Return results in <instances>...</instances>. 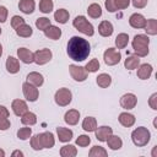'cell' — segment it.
<instances>
[{"instance_id":"30bf717a","label":"cell","mask_w":157,"mask_h":157,"mask_svg":"<svg viewBox=\"0 0 157 157\" xmlns=\"http://www.w3.org/2000/svg\"><path fill=\"white\" fill-rule=\"evenodd\" d=\"M22 92H23V96L27 101L29 102H36L39 97V92H38V88L36 86H33L32 83L29 82H25L22 85Z\"/></svg>"},{"instance_id":"d590c367","label":"cell","mask_w":157,"mask_h":157,"mask_svg":"<svg viewBox=\"0 0 157 157\" xmlns=\"http://www.w3.org/2000/svg\"><path fill=\"white\" fill-rule=\"evenodd\" d=\"M54 9L53 0H40L39 1V11L43 13H49Z\"/></svg>"},{"instance_id":"f546056e","label":"cell","mask_w":157,"mask_h":157,"mask_svg":"<svg viewBox=\"0 0 157 157\" xmlns=\"http://www.w3.org/2000/svg\"><path fill=\"white\" fill-rule=\"evenodd\" d=\"M96 82H97V85H98L99 87L107 88V87H109L110 83H112V77H110V75H108V74H99V75L96 77Z\"/></svg>"},{"instance_id":"ffe728a7","label":"cell","mask_w":157,"mask_h":157,"mask_svg":"<svg viewBox=\"0 0 157 157\" xmlns=\"http://www.w3.org/2000/svg\"><path fill=\"white\" fill-rule=\"evenodd\" d=\"M27 82L32 83L36 87H40L44 83V77H43L42 74H39L37 71H33V72H29L27 75Z\"/></svg>"},{"instance_id":"3957f363","label":"cell","mask_w":157,"mask_h":157,"mask_svg":"<svg viewBox=\"0 0 157 157\" xmlns=\"http://www.w3.org/2000/svg\"><path fill=\"white\" fill-rule=\"evenodd\" d=\"M148 44L150 38L146 34H136L131 42L132 49L139 58H144L148 54Z\"/></svg>"},{"instance_id":"9a60e30c","label":"cell","mask_w":157,"mask_h":157,"mask_svg":"<svg viewBox=\"0 0 157 157\" xmlns=\"http://www.w3.org/2000/svg\"><path fill=\"white\" fill-rule=\"evenodd\" d=\"M94 132H96V139H97L98 141L104 142V141L108 139V136L113 134V129H112L110 126L102 125V126L97 128V129L94 130Z\"/></svg>"},{"instance_id":"ba28073f","label":"cell","mask_w":157,"mask_h":157,"mask_svg":"<svg viewBox=\"0 0 157 157\" xmlns=\"http://www.w3.org/2000/svg\"><path fill=\"white\" fill-rule=\"evenodd\" d=\"M69 72H70L71 77L77 82L85 81L88 76V72L86 71V69L83 66H78V65H75V64L69 65Z\"/></svg>"},{"instance_id":"db71d44e","label":"cell","mask_w":157,"mask_h":157,"mask_svg":"<svg viewBox=\"0 0 157 157\" xmlns=\"http://www.w3.org/2000/svg\"><path fill=\"white\" fill-rule=\"evenodd\" d=\"M153 126L157 129V117H156V118H155V120H153Z\"/></svg>"},{"instance_id":"836d02e7","label":"cell","mask_w":157,"mask_h":157,"mask_svg":"<svg viewBox=\"0 0 157 157\" xmlns=\"http://www.w3.org/2000/svg\"><path fill=\"white\" fill-rule=\"evenodd\" d=\"M87 13L90 17L92 18H98L102 16V7L98 5V4H91L88 7H87Z\"/></svg>"},{"instance_id":"d6a6232c","label":"cell","mask_w":157,"mask_h":157,"mask_svg":"<svg viewBox=\"0 0 157 157\" xmlns=\"http://www.w3.org/2000/svg\"><path fill=\"white\" fill-rule=\"evenodd\" d=\"M77 155V150L74 145H65L60 148L61 157H75Z\"/></svg>"},{"instance_id":"9f6ffc18","label":"cell","mask_w":157,"mask_h":157,"mask_svg":"<svg viewBox=\"0 0 157 157\" xmlns=\"http://www.w3.org/2000/svg\"><path fill=\"white\" fill-rule=\"evenodd\" d=\"M0 34H1V28H0Z\"/></svg>"},{"instance_id":"7c38bea8","label":"cell","mask_w":157,"mask_h":157,"mask_svg":"<svg viewBox=\"0 0 157 157\" xmlns=\"http://www.w3.org/2000/svg\"><path fill=\"white\" fill-rule=\"evenodd\" d=\"M11 108H12V112L15 113V115H17V117H22L26 112H28L27 103L22 99H13L11 103Z\"/></svg>"},{"instance_id":"5bb4252c","label":"cell","mask_w":157,"mask_h":157,"mask_svg":"<svg viewBox=\"0 0 157 157\" xmlns=\"http://www.w3.org/2000/svg\"><path fill=\"white\" fill-rule=\"evenodd\" d=\"M17 56L25 64H31L34 60V53H32L27 48H18L17 49Z\"/></svg>"},{"instance_id":"7bdbcfd3","label":"cell","mask_w":157,"mask_h":157,"mask_svg":"<svg viewBox=\"0 0 157 157\" xmlns=\"http://www.w3.org/2000/svg\"><path fill=\"white\" fill-rule=\"evenodd\" d=\"M9 117H0V130L1 131H5L10 128V120L7 119Z\"/></svg>"},{"instance_id":"11a10c76","label":"cell","mask_w":157,"mask_h":157,"mask_svg":"<svg viewBox=\"0 0 157 157\" xmlns=\"http://www.w3.org/2000/svg\"><path fill=\"white\" fill-rule=\"evenodd\" d=\"M1 55H2V45L0 44V56H1Z\"/></svg>"},{"instance_id":"484cf974","label":"cell","mask_w":157,"mask_h":157,"mask_svg":"<svg viewBox=\"0 0 157 157\" xmlns=\"http://www.w3.org/2000/svg\"><path fill=\"white\" fill-rule=\"evenodd\" d=\"M82 129L87 132H92L97 129V120L93 117H86L82 121Z\"/></svg>"},{"instance_id":"b9f144b4","label":"cell","mask_w":157,"mask_h":157,"mask_svg":"<svg viewBox=\"0 0 157 157\" xmlns=\"http://www.w3.org/2000/svg\"><path fill=\"white\" fill-rule=\"evenodd\" d=\"M23 23H26V22H25V20H23L21 16H17V15L12 16V18H11V27H12L13 29L18 28V27H20L21 25H23Z\"/></svg>"},{"instance_id":"681fc988","label":"cell","mask_w":157,"mask_h":157,"mask_svg":"<svg viewBox=\"0 0 157 157\" xmlns=\"http://www.w3.org/2000/svg\"><path fill=\"white\" fill-rule=\"evenodd\" d=\"M10 112L7 110V108L5 105H0V117H9Z\"/></svg>"},{"instance_id":"1f68e13d","label":"cell","mask_w":157,"mask_h":157,"mask_svg":"<svg viewBox=\"0 0 157 157\" xmlns=\"http://www.w3.org/2000/svg\"><path fill=\"white\" fill-rule=\"evenodd\" d=\"M21 123L23 125H27V126H32L37 123V115L32 112H26L22 117H21Z\"/></svg>"},{"instance_id":"603a6c76","label":"cell","mask_w":157,"mask_h":157,"mask_svg":"<svg viewBox=\"0 0 157 157\" xmlns=\"http://www.w3.org/2000/svg\"><path fill=\"white\" fill-rule=\"evenodd\" d=\"M18 9H20L23 13L29 15V13H32V12L34 11V9H36V2H34V0H20V2H18Z\"/></svg>"},{"instance_id":"ac0fdd59","label":"cell","mask_w":157,"mask_h":157,"mask_svg":"<svg viewBox=\"0 0 157 157\" xmlns=\"http://www.w3.org/2000/svg\"><path fill=\"white\" fill-rule=\"evenodd\" d=\"M64 120L69 125H76L80 120V112L76 109H69L64 115Z\"/></svg>"},{"instance_id":"83f0119b","label":"cell","mask_w":157,"mask_h":157,"mask_svg":"<svg viewBox=\"0 0 157 157\" xmlns=\"http://www.w3.org/2000/svg\"><path fill=\"white\" fill-rule=\"evenodd\" d=\"M69 17H70V13H69V11L67 10H65V9H58L55 12H54V20L56 21V22H59V23H66L67 22V20H69Z\"/></svg>"},{"instance_id":"4fadbf2b","label":"cell","mask_w":157,"mask_h":157,"mask_svg":"<svg viewBox=\"0 0 157 157\" xmlns=\"http://www.w3.org/2000/svg\"><path fill=\"white\" fill-rule=\"evenodd\" d=\"M129 25L132 28H144L146 25V18L144 17V15L141 13H132L129 17Z\"/></svg>"},{"instance_id":"8fae6325","label":"cell","mask_w":157,"mask_h":157,"mask_svg":"<svg viewBox=\"0 0 157 157\" xmlns=\"http://www.w3.org/2000/svg\"><path fill=\"white\" fill-rule=\"evenodd\" d=\"M136 104H137V98L134 93H125L120 97V105L126 110L134 109Z\"/></svg>"},{"instance_id":"4316f807","label":"cell","mask_w":157,"mask_h":157,"mask_svg":"<svg viewBox=\"0 0 157 157\" xmlns=\"http://www.w3.org/2000/svg\"><path fill=\"white\" fill-rule=\"evenodd\" d=\"M139 65H140V58L137 55H129L124 61V66L128 70H135L137 69Z\"/></svg>"},{"instance_id":"e575fe53","label":"cell","mask_w":157,"mask_h":157,"mask_svg":"<svg viewBox=\"0 0 157 157\" xmlns=\"http://www.w3.org/2000/svg\"><path fill=\"white\" fill-rule=\"evenodd\" d=\"M129 43V36L126 33H119L115 38V45L118 49H124Z\"/></svg>"},{"instance_id":"2e32d148","label":"cell","mask_w":157,"mask_h":157,"mask_svg":"<svg viewBox=\"0 0 157 157\" xmlns=\"http://www.w3.org/2000/svg\"><path fill=\"white\" fill-rule=\"evenodd\" d=\"M153 67L151 64H141L137 66V77L140 80H147L152 75Z\"/></svg>"},{"instance_id":"d6986e66","label":"cell","mask_w":157,"mask_h":157,"mask_svg":"<svg viewBox=\"0 0 157 157\" xmlns=\"http://www.w3.org/2000/svg\"><path fill=\"white\" fill-rule=\"evenodd\" d=\"M5 66H6L7 72L10 74H17L20 71V63H18V59H16L15 56H9L6 59Z\"/></svg>"},{"instance_id":"ab89813d","label":"cell","mask_w":157,"mask_h":157,"mask_svg":"<svg viewBox=\"0 0 157 157\" xmlns=\"http://www.w3.org/2000/svg\"><path fill=\"white\" fill-rule=\"evenodd\" d=\"M85 69H86L87 72H96V71H98V69H99V61H98V59H92V60H90V61L86 64Z\"/></svg>"},{"instance_id":"bcb514c9","label":"cell","mask_w":157,"mask_h":157,"mask_svg":"<svg viewBox=\"0 0 157 157\" xmlns=\"http://www.w3.org/2000/svg\"><path fill=\"white\" fill-rule=\"evenodd\" d=\"M148 105L153 110H157V93H152L151 94V97L148 98Z\"/></svg>"},{"instance_id":"f1b7e54d","label":"cell","mask_w":157,"mask_h":157,"mask_svg":"<svg viewBox=\"0 0 157 157\" xmlns=\"http://www.w3.org/2000/svg\"><path fill=\"white\" fill-rule=\"evenodd\" d=\"M15 31H16V34H17L18 37H22V38H28V37H31L32 33H33L32 27H31L29 25H27V23L21 25V26H20L18 28H16Z\"/></svg>"},{"instance_id":"6da1fadb","label":"cell","mask_w":157,"mask_h":157,"mask_svg":"<svg viewBox=\"0 0 157 157\" xmlns=\"http://www.w3.org/2000/svg\"><path fill=\"white\" fill-rule=\"evenodd\" d=\"M66 53L69 58L74 61H83L88 58L91 53V45L87 39L78 36H74L67 42Z\"/></svg>"},{"instance_id":"8992f818","label":"cell","mask_w":157,"mask_h":157,"mask_svg":"<svg viewBox=\"0 0 157 157\" xmlns=\"http://www.w3.org/2000/svg\"><path fill=\"white\" fill-rule=\"evenodd\" d=\"M54 101L59 107H66L72 101V93L69 88H59L54 94Z\"/></svg>"},{"instance_id":"d4e9b609","label":"cell","mask_w":157,"mask_h":157,"mask_svg":"<svg viewBox=\"0 0 157 157\" xmlns=\"http://www.w3.org/2000/svg\"><path fill=\"white\" fill-rule=\"evenodd\" d=\"M43 32H44L45 37H48V38H50L53 40H58L61 37V29L59 27H56V26H53V25L47 27Z\"/></svg>"},{"instance_id":"f35d334b","label":"cell","mask_w":157,"mask_h":157,"mask_svg":"<svg viewBox=\"0 0 157 157\" xmlns=\"http://www.w3.org/2000/svg\"><path fill=\"white\" fill-rule=\"evenodd\" d=\"M52 23H50V20L47 18V17H38L36 20V27L40 31H44L47 27H49Z\"/></svg>"},{"instance_id":"7a4b0ae2","label":"cell","mask_w":157,"mask_h":157,"mask_svg":"<svg viewBox=\"0 0 157 157\" xmlns=\"http://www.w3.org/2000/svg\"><path fill=\"white\" fill-rule=\"evenodd\" d=\"M55 145V139L53 132L45 131L42 134H37L31 137V147L34 151H39L43 148H52Z\"/></svg>"},{"instance_id":"5b68a950","label":"cell","mask_w":157,"mask_h":157,"mask_svg":"<svg viewBox=\"0 0 157 157\" xmlns=\"http://www.w3.org/2000/svg\"><path fill=\"white\" fill-rule=\"evenodd\" d=\"M72 26L81 33L86 34V36H93L94 34V28L92 26V23L85 17V16H76L72 21Z\"/></svg>"},{"instance_id":"277c9868","label":"cell","mask_w":157,"mask_h":157,"mask_svg":"<svg viewBox=\"0 0 157 157\" xmlns=\"http://www.w3.org/2000/svg\"><path fill=\"white\" fill-rule=\"evenodd\" d=\"M131 140L132 144L137 147H144L146 146L150 140H151V132L145 126H139L131 132Z\"/></svg>"},{"instance_id":"7402d4cb","label":"cell","mask_w":157,"mask_h":157,"mask_svg":"<svg viewBox=\"0 0 157 157\" xmlns=\"http://www.w3.org/2000/svg\"><path fill=\"white\" fill-rule=\"evenodd\" d=\"M105 142L108 144V147L113 151H117V150H120L121 146H123V140L118 136V135H109L108 139L105 140Z\"/></svg>"},{"instance_id":"f907efd6","label":"cell","mask_w":157,"mask_h":157,"mask_svg":"<svg viewBox=\"0 0 157 157\" xmlns=\"http://www.w3.org/2000/svg\"><path fill=\"white\" fill-rule=\"evenodd\" d=\"M11 156H12V157H16V156L23 157V152H22V151H20V150H16V151H13V152L11 153Z\"/></svg>"},{"instance_id":"4dcf8cb0","label":"cell","mask_w":157,"mask_h":157,"mask_svg":"<svg viewBox=\"0 0 157 157\" xmlns=\"http://www.w3.org/2000/svg\"><path fill=\"white\" fill-rule=\"evenodd\" d=\"M144 28L148 36H156L157 34V20L156 18L146 20V25Z\"/></svg>"},{"instance_id":"52a82bcc","label":"cell","mask_w":157,"mask_h":157,"mask_svg":"<svg viewBox=\"0 0 157 157\" xmlns=\"http://www.w3.org/2000/svg\"><path fill=\"white\" fill-rule=\"evenodd\" d=\"M103 59L108 66H113V65L119 64V61L121 60V54L115 48H108L103 53Z\"/></svg>"},{"instance_id":"7dc6e473","label":"cell","mask_w":157,"mask_h":157,"mask_svg":"<svg viewBox=\"0 0 157 157\" xmlns=\"http://www.w3.org/2000/svg\"><path fill=\"white\" fill-rule=\"evenodd\" d=\"M148 0H130V2L134 5L135 9H144L147 5Z\"/></svg>"},{"instance_id":"816d5d0a","label":"cell","mask_w":157,"mask_h":157,"mask_svg":"<svg viewBox=\"0 0 157 157\" xmlns=\"http://www.w3.org/2000/svg\"><path fill=\"white\" fill-rule=\"evenodd\" d=\"M156 151H157V146H153V148H152V152H151L152 157H157V155H156Z\"/></svg>"},{"instance_id":"cb8c5ba5","label":"cell","mask_w":157,"mask_h":157,"mask_svg":"<svg viewBox=\"0 0 157 157\" xmlns=\"http://www.w3.org/2000/svg\"><path fill=\"white\" fill-rule=\"evenodd\" d=\"M113 25L109 21H102L98 26V32L102 37H110L113 34Z\"/></svg>"},{"instance_id":"e0dca14e","label":"cell","mask_w":157,"mask_h":157,"mask_svg":"<svg viewBox=\"0 0 157 157\" xmlns=\"http://www.w3.org/2000/svg\"><path fill=\"white\" fill-rule=\"evenodd\" d=\"M56 135H58V139L60 142H69L72 139L74 132L71 129L59 126V128H56Z\"/></svg>"},{"instance_id":"74e56055","label":"cell","mask_w":157,"mask_h":157,"mask_svg":"<svg viewBox=\"0 0 157 157\" xmlns=\"http://www.w3.org/2000/svg\"><path fill=\"white\" fill-rule=\"evenodd\" d=\"M31 135H32V129H31L29 126L21 128V129H18V131H17V137H18L20 140H22V141L28 140V139L31 137Z\"/></svg>"},{"instance_id":"f5cc1de1","label":"cell","mask_w":157,"mask_h":157,"mask_svg":"<svg viewBox=\"0 0 157 157\" xmlns=\"http://www.w3.org/2000/svg\"><path fill=\"white\" fill-rule=\"evenodd\" d=\"M0 157H5V151L0 148Z\"/></svg>"},{"instance_id":"44dd1931","label":"cell","mask_w":157,"mask_h":157,"mask_svg":"<svg viewBox=\"0 0 157 157\" xmlns=\"http://www.w3.org/2000/svg\"><path fill=\"white\" fill-rule=\"evenodd\" d=\"M118 120H119V123H120L123 126H125V128H130V126H132V125L135 124V117H134L132 114L128 113V112L120 113Z\"/></svg>"},{"instance_id":"ee69618b","label":"cell","mask_w":157,"mask_h":157,"mask_svg":"<svg viewBox=\"0 0 157 157\" xmlns=\"http://www.w3.org/2000/svg\"><path fill=\"white\" fill-rule=\"evenodd\" d=\"M114 4L118 10H124L130 5V0H114Z\"/></svg>"},{"instance_id":"f6af8a7d","label":"cell","mask_w":157,"mask_h":157,"mask_svg":"<svg viewBox=\"0 0 157 157\" xmlns=\"http://www.w3.org/2000/svg\"><path fill=\"white\" fill-rule=\"evenodd\" d=\"M104 6H105V9H107L108 12H115V11H118V9H117V6L114 4V0H105L104 1Z\"/></svg>"},{"instance_id":"8d00e7d4","label":"cell","mask_w":157,"mask_h":157,"mask_svg":"<svg viewBox=\"0 0 157 157\" xmlns=\"http://www.w3.org/2000/svg\"><path fill=\"white\" fill-rule=\"evenodd\" d=\"M107 155H108V152L102 146H93L90 150V152H88V156L90 157H105Z\"/></svg>"},{"instance_id":"9c48e42d","label":"cell","mask_w":157,"mask_h":157,"mask_svg":"<svg viewBox=\"0 0 157 157\" xmlns=\"http://www.w3.org/2000/svg\"><path fill=\"white\" fill-rule=\"evenodd\" d=\"M53 58V53L50 49L48 48H43V49H39L34 53V60L33 63H36L37 65H44L47 63H49Z\"/></svg>"},{"instance_id":"60d3db41","label":"cell","mask_w":157,"mask_h":157,"mask_svg":"<svg viewBox=\"0 0 157 157\" xmlns=\"http://www.w3.org/2000/svg\"><path fill=\"white\" fill-rule=\"evenodd\" d=\"M91 144V139L88 135H80L76 139V145L80 147H87Z\"/></svg>"},{"instance_id":"c3c4849f","label":"cell","mask_w":157,"mask_h":157,"mask_svg":"<svg viewBox=\"0 0 157 157\" xmlns=\"http://www.w3.org/2000/svg\"><path fill=\"white\" fill-rule=\"evenodd\" d=\"M7 20V9L5 6H0V23H4Z\"/></svg>"}]
</instances>
